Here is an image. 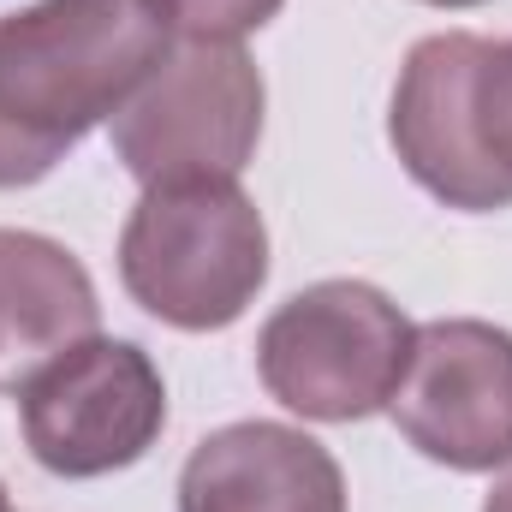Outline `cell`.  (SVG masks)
Masks as SVG:
<instances>
[{
	"mask_svg": "<svg viewBox=\"0 0 512 512\" xmlns=\"http://www.w3.org/2000/svg\"><path fill=\"white\" fill-rule=\"evenodd\" d=\"M173 0H36L0 18V191L36 185L173 54Z\"/></svg>",
	"mask_w": 512,
	"mask_h": 512,
	"instance_id": "1",
	"label": "cell"
},
{
	"mask_svg": "<svg viewBox=\"0 0 512 512\" xmlns=\"http://www.w3.org/2000/svg\"><path fill=\"white\" fill-rule=\"evenodd\" d=\"M120 280L167 328H227L268 280L262 209L233 179L149 185L120 233Z\"/></svg>",
	"mask_w": 512,
	"mask_h": 512,
	"instance_id": "2",
	"label": "cell"
},
{
	"mask_svg": "<svg viewBox=\"0 0 512 512\" xmlns=\"http://www.w3.org/2000/svg\"><path fill=\"white\" fill-rule=\"evenodd\" d=\"M411 322L370 280H316L292 292L256 340L262 387L316 423L382 411L411 364Z\"/></svg>",
	"mask_w": 512,
	"mask_h": 512,
	"instance_id": "3",
	"label": "cell"
},
{
	"mask_svg": "<svg viewBox=\"0 0 512 512\" xmlns=\"http://www.w3.org/2000/svg\"><path fill=\"white\" fill-rule=\"evenodd\" d=\"M262 72L239 42L185 36L161 60V72L114 114V155L131 179L191 185V179H239L262 137Z\"/></svg>",
	"mask_w": 512,
	"mask_h": 512,
	"instance_id": "4",
	"label": "cell"
},
{
	"mask_svg": "<svg viewBox=\"0 0 512 512\" xmlns=\"http://www.w3.org/2000/svg\"><path fill=\"white\" fill-rule=\"evenodd\" d=\"M24 447L54 477H108L137 465L161 423H167V382L131 340H78L42 358L12 387Z\"/></svg>",
	"mask_w": 512,
	"mask_h": 512,
	"instance_id": "5",
	"label": "cell"
},
{
	"mask_svg": "<svg viewBox=\"0 0 512 512\" xmlns=\"http://www.w3.org/2000/svg\"><path fill=\"white\" fill-rule=\"evenodd\" d=\"M387 411L399 435L447 471L512 465V334L477 316L423 322Z\"/></svg>",
	"mask_w": 512,
	"mask_h": 512,
	"instance_id": "6",
	"label": "cell"
},
{
	"mask_svg": "<svg viewBox=\"0 0 512 512\" xmlns=\"http://www.w3.org/2000/svg\"><path fill=\"white\" fill-rule=\"evenodd\" d=\"M483 42L489 36H471V30L423 36L405 54V72L393 84V114H387V137L405 173L447 209H477V215L512 203L471 137V72L483 60Z\"/></svg>",
	"mask_w": 512,
	"mask_h": 512,
	"instance_id": "7",
	"label": "cell"
},
{
	"mask_svg": "<svg viewBox=\"0 0 512 512\" xmlns=\"http://www.w3.org/2000/svg\"><path fill=\"white\" fill-rule=\"evenodd\" d=\"M179 512H346V477L304 429L227 423L191 447Z\"/></svg>",
	"mask_w": 512,
	"mask_h": 512,
	"instance_id": "8",
	"label": "cell"
},
{
	"mask_svg": "<svg viewBox=\"0 0 512 512\" xmlns=\"http://www.w3.org/2000/svg\"><path fill=\"white\" fill-rule=\"evenodd\" d=\"M102 322L84 262L42 239L0 227V387H18L42 358L90 340Z\"/></svg>",
	"mask_w": 512,
	"mask_h": 512,
	"instance_id": "9",
	"label": "cell"
},
{
	"mask_svg": "<svg viewBox=\"0 0 512 512\" xmlns=\"http://www.w3.org/2000/svg\"><path fill=\"white\" fill-rule=\"evenodd\" d=\"M471 137L512 197V42H483V60L471 72Z\"/></svg>",
	"mask_w": 512,
	"mask_h": 512,
	"instance_id": "10",
	"label": "cell"
},
{
	"mask_svg": "<svg viewBox=\"0 0 512 512\" xmlns=\"http://www.w3.org/2000/svg\"><path fill=\"white\" fill-rule=\"evenodd\" d=\"M280 6L286 0H173L185 36H221V42H239V36L262 30Z\"/></svg>",
	"mask_w": 512,
	"mask_h": 512,
	"instance_id": "11",
	"label": "cell"
},
{
	"mask_svg": "<svg viewBox=\"0 0 512 512\" xmlns=\"http://www.w3.org/2000/svg\"><path fill=\"white\" fill-rule=\"evenodd\" d=\"M483 512H512V477L495 483V495H489V507H483Z\"/></svg>",
	"mask_w": 512,
	"mask_h": 512,
	"instance_id": "12",
	"label": "cell"
},
{
	"mask_svg": "<svg viewBox=\"0 0 512 512\" xmlns=\"http://www.w3.org/2000/svg\"><path fill=\"white\" fill-rule=\"evenodd\" d=\"M423 6H483V0H423Z\"/></svg>",
	"mask_w": 512,
	"mask_h": 512,
	"instance_id": "13",
	"label": "cell"
},
{
	"mask_svg": "<svg viewBox=\"0 0 512 512\" xmlns=\"http://www.w3.org/2000/svg\"><path fill=\"white\" fill-rule=\"evenodd\" d=\"M0 512H12V501H6V483H0Z\"/></svg>",
	"mask_w": 512,
	"mask_h": 512,
	"instance_id": "14",
	"label": "cell"
}]
</instances>
